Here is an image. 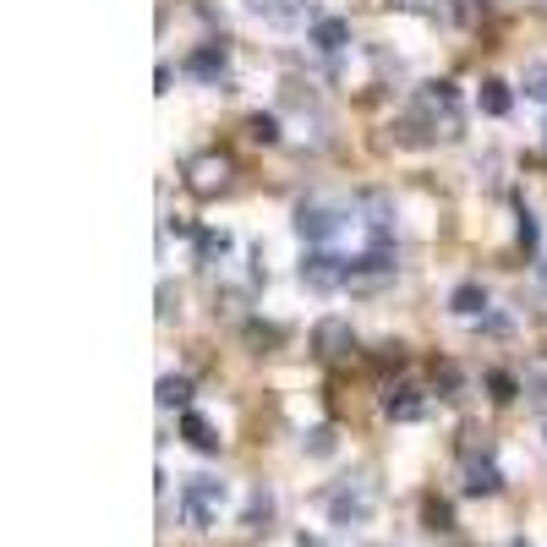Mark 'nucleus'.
Returning a JSON list of instances; mask_svg holds the SVG:
<instances>
[{"label":"nucleus","instance_id":"obj_1","mask_svg":"<svg viewBox=\"0 0 547 547\" xmlns=\"http://www.w3.org/2000/svg\"><path fill=\"white\" fill-rule=\"evenodd\" d=\"M394 132L411 148H427V143H438V137H460V88L455 83H427L416 93L411 115H405Z\"/></svg>","mask_w":547,"mask_h":547},{"label":"nucleus","instance_id":"obj_2","mask_svg":"<svg viewBox=\"0 0 547 547\" xmlns=\"http://www.w3.org/2000/svg\"><path fill=\"white\" fill-rule=\"evenodd\" d=\"M345 225H351V203H334V197H307L296 208V236L307 247H329Z\"/></svg>","mask_w":547,"mask_h":547},{"label":"nucleus","instance_id":"obj_3","mask_svg":"<svg viewBox=\"0 0 547 547\" xmlns=\"http://www.w3.org/2000/svg\"><path fill=\"white\" fill-rule=\"evenodd\" d=\"M225 498H230V487L219 482V476H192V482L181 487V515L192 520L197 531H208L219 520V509H225Z\"/></svg>","mask_w":547,"mask_h":547},{"label":"nucleus","instance_id":"obj_4","mask_svg":"<svg viewBox=\"0 0 547 547\" xmlns=\"http://www.w3.org/2000/svg\"><path fill=\"white\" fill-rule=\"evenodd\" d=\"M372 504H378V493H372L367 476H345V482L329 493V520L334 526H367Z\"/></svg>","mask_w":547,"mask_h":547},{"label":"nucleus","instance_id":"obj_5","mask_svg":"<svg viewBox=\"0 0 547 547\" xmlns=\"http://www.w3.org/2000/svg\"><path fill=\"white\" fill-rule=\"evenodd\" d=\"M301 285L318 290V296L351 285V258H340V252H329V247H307V258H301Z\"/></svg>","mask_w":547,"mask_h":547},{"label":"nucleus","instance_id":"obj_6","mask_svg":"<svg viewBox=\"0 0 547 547\" xmlns=\"http://www.w3.org/2000/svg\"><path fill=\"white\" fill-rule=\"evenodd\" d=\"M247 11L269 28H312L318 17V0H247Z\"/></svg>","mask_w":547,"mask_h":547},{"label":"nucleus","instance_id":"obj_7","mask_svg":"<svg viewBox=\"0 0 547 547\" xmlns=\"http://www.w3.org/2000/svg\"><path fill=\"white\" fill-rule=\"evenodd\" d=\"M312 351L323 356V362H345V356L356 351V334L345 318H323L318 329H312Z\"/></svg>","mask_w":547,"mask_h":547},{"label":"nucleus","instance_id":"obj_8","mask_svg":"<svg viewBox=\"0 0 547 547\" xmlns=\"http://www.w3.org/2000/svg\"><path fill=\"white\" fill-rule=\"evenodd\" d=\"M186 77H197V83H225L230 77V50L225 44H203V50H192L186 55Z\"/></svg>","mask_w":547,"mask_h":547},{"label":"nucleus","instance_id":"obj_9","mask_svg":"<svg viewBox=\"0 0 547 547\" xmlns=\"http://www.w3.org/2000/svg\"><path fill=\"white\" fill-rule=\"evenodd\" d=\"M498 487H504V471H498L493 449H487V455H465V493H471V498H493Z\"/></svg>","mask_w":547,"mask_h":547},{"label":"nucleus","instance_id":"obj_10","mask_svg":"<svg viewBox=\"0 0 547 547\" xmlns=\"http://www.w3.org/2000/svg\"><path fill=\"white\" fill-rule=\"evenodd\" d=\"M383 416L389 422H422L427 416V400L416 383H389V394H383Z\"/></svg>","mask_w":547,"mask_h":547},{"label":"nucleus","instance_id":"obj_11","mask_svg":"<svg viewBox=\"0 0 547 547\" xmlns=\"http://www.w3.org/2000/svg\"><path fill=\"white\" fill-rule=\"evenodd\" d=\"M307 44H312V50H323V55H340L345 44H351V22H345V17L312 22V28H307Z\"/></svg>","mask_w":547,"mask_h":547},{"label":"nucleus","instance_id":"obj_12","mask_svg":"<svg viewBox=\"0 0 547 547\" xmlns=\"http://www.w3.org/2000/svg\"><path fill=\"white\" fill-rule=\"evenodd\" d=\"M449 312H455V318H487V285L482 279H460V285L449 290Z\"/></svg>","mask_w":547,"mask_h":547},{"label":"nucleus","instance_id":"obj_13","mask_svg":"<svg viewBox=\"0 0 547 547\" xmlns=\"http://www.w3.org/2000/svg\"><path fill=\"white\" fill-rule=\"evenodd\" d=\"M186 176H192L197 192H219V186L230 181V159L225 154H203V159H192V165H186Z\"/></svg>","mask_w":547,"mask_h":547},{"label":"nucleus","instance_id":"obj_14","mask_svg":"<svg viewBox=\"0 0 547 547\" xmlns=\"http://www.w3.org/2000/svg\"><path fill=\"white\" fill-rule=\"evenodd\" d=\"M181 438L197 449V455H219V433L203 411H181Z\"/></svg>","mask_w":547,"mask_h":547},{"label":"nucleus","instance_id":"obj_15","mask_svg":"<svg viewBox=\"0 0 547 547\" xmlns=\"http://www.w3.org/2000/svg\"><path fill=\"white\" fill-rule=\"evenodd\" d=\"M476 104H482V115H493V121H504L509 110H515V93H509V83H498V77H487L482 93H476Z\"/></svg>","mask_w":547,"mask_h":547},{"label":"nucleus","instance_id":"obj_16","mask_svg":"<svg viewBox=\"0 0 547 547\" xmlns=\"http://www.w3.org/2000/svg\"><path fill=\"white\" fill-rule=\"evenodd\" d=\"M159 405H165V411H192V378H181V372H165V378H159Z\"/></svg>","mask_w":547,"mask_h":547},{"label":"nucleus","instance_id":"obj_17","mask_svg":"<svg viewBox=\"0 0 547 547\" xmlns=\"http://www.w3.org/2000/svg\"><path fill=\"white\" fill-rule=\"evenodd\" d=\"M520 93H526L531 104H547V61H531L526 72H520Z\"/></svg>","mask_w":547,"mask_h":547},{"label":"nucleus","instance_id":"obj_18","mask_svg":"<svg viewBox=\"0 0 547 547\" xmlns=\"http://www.w3.org/2000/svg\"><path fill=\"white\" fill-rule=\"evenodd\" d=\"M230 252V236L225 230H197V263H214Z\"/></svg>","mask_w":547,"mask_h":547},{"label":"nucleus","instance_id":"obj_19","mask_svg":"<svg viewBox=\"0 0 547 547\" xmlns=\"http://www.w3.org/2000/svg\"><path fill=\"white\" fill-rule=\"evenodd\" d=\"M515 219H520V241L537 247V241H542V219H537V208H531L526 197H515Z\"/></svg>","mask_w":547,"mask_h":547},{"label":"nucleus","instance_id":"obj_20","mask_svg":"<svg viewBox=\"0 0 547 547\" xmlns=\"http://www.w3.org/2000/svg\"><path fill=\"white\" fill-rule=\"evenodd\" d=\"M269 515H274V493H269V487L258 482V487H252V498H247V526L258 531V526H263V520H269Z\"/></svg>","mask_w":547,"mask_h":547},{"label":"nucleus","instance_id":"obj_21","mask_svg":"<svg viewBox=\"0 0 547 547\" xmlns=\"http://www.w3.org/2000/svg\"><path fill=\"white\" fill-rule=\"evenodd\" d=\"M487 389H493V400H498V405H509L520 389H526V383H520L515 372H487Z\"/></svg>","mask_w":547,"mask_h":547},{"label":"nucleus","instance_id":"obj_22","mask_svg":"<svg viewBox=\"0 0 547 547\" xmlns=\"http://www.w3.org/2000/svg\"><path fill=\"white\" fill-rule=\"evenodd\" d=\"M520 383H526V394L547 400V356H531V362H526V378H520Z\"/></svg>","mask_w":547,"mask_h":547},{"label":"nucleus","instance_id":"obj_23","mask_svg":"<svg viewBox=\"0 0 547 547\" xmlns=\"http://www.w3.org/2000/svg\"><path fill=\"white\" fill-rule=\"evenodd\" d=\"M301 449H307V455H334V427H312L307 438H301Z\"/></svg>","mask_w":547,"mask_h":547},{"label":"nucleus","instance_id":"obj_24","mask_svg":"<svg viewBox=\"0 0 547 547\" xmlns=\"http://www.w3.org/2000/svg\"><path fill=\"white\" fill-rule=\"evenodd\" d=\"M247 137H252V143H279V121H274V115H252Z\"/></svg>","mask_w":547,"mask_h":547},{"label":"nucleus","instance_id":"obj_25","mask_svg":"<svg viewBox=\"0 0 547 547\" xmlns=\"http://www.w3.org/2000/svg\"><path fill=\"white\" fill-rule=\"evenodd\" d=\"M427 526H433V531H455V515H449V504H427Z\"/></svg>","mask_w":547,"mask_h":547},{"label":"nucleus","instance_id":"obj_26","mask_svg":"<svg viewBox=\"0 0 547 547\" xmlns=\"http://www.w3.org/2000/svg\"><path fill=\"white\" fill-rule=\"evenodd\" d=\"M531 279H537V290H542V296H547V252H542V258H537V269H531Z\"/></svg>","mask_w":547,"mask_h":547}]
</instances>
